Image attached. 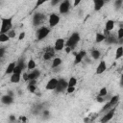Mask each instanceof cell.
<instances>
[{
  "mask_svg": "<svg viewBox=\"0 0 123 123\" xmlns=\"http://www.w3.org/2000/svg\"><path fill=\"white\" fill-rule=\"evenodd\" d=\"M51 32V29L47 26H41L39 27L37 32H36V38L37 41H41L43 40L44 38H46L48 37V35L50 34Z\"/></svg>",
  "mask_w": 123,
  "mask_h": 123,
  "instance_id": "cell-5",
  "label": "cell"
},
{
  "mask_svg": "<svg viewBox=\"0 0 123 123\" xmlns=\"http://www.w3.org/2000/svg\"><path fill=\"white\" fill-rule=\"evenodd\" d=\"M7 94H8V95H10V96L14 97V94H15V93H14L12 90H8V91H7Z\"/></svg>",
  "mask_w": 123,
  "mask_h": 123,
  "instance_id": "cell-45",
  "label": "cell"
},
{
  "mask_svg": "<svg viewBox=\"0 0 123 123\" xmlns=\"http://www.w3.org/2000/svg\"><path fill=\"white\" fill-rule=\"evenodd\" d=\"M122 5H123V0H115L114 3H113L114 10L115 11H119L122 8Z\"/></svg>",
  "mask_w": 123,
  "mask_h": 123,
  "instance_id": "cell-33",
  "label": "cell"
},
{
  "mask_svg": "<svg viewBox=\"0 0 123 123\" xmlns=\"http://www.w3.org/2000/svg\"><path fill=\"white\" fill-rule=\"evenodd\" d=\"M9 123H17V117L14 114H10L8 117Z\"/></svg>",
  "mask_w": 123,
  "mask_h": 123,
  "instance_id": "cell-35",
  "label": "cell"
},
{
  "mask_svg": "<svg viewBox=\"0 0 123 123\" xmlns=\"http://www.w3.org/2000/svg\"><path fill=\"white\" fill-rule=\"evenodd\" d=\"M41 72L39 69H34L32 71H29L28 72V81H31V80H37L40 76Z\"/></svg>",
  "mask_w": 123,
  "mask_h": 123,
  "instance_id": "cell-18",
  "label": "cell"
},
{
  "mask_svg": "<svg viewBox=\"0 0 123 123\" xmlns=\"http://www.w3.org/2000/svg\"><path fill=\"white\" fill-rule=\"evenodd\" d=\"M46 19V15L43 13V12H36L33 16H32V23H33V26L35 27H41V25L44 23Z\"/></svg>",
  "mask_w": 123,
  "mask_h": 123,
  "instance_id": "cell-4",
  "label": "cell"
},
{
  "mask_svg": "<svg viewBox=\"0 0 123 123\" xmlns=\"http://www.w3.org/2000/svg\"><path fill=\"white\" fill-rule=\"evenodd\" d=\"M105 38H106V37L103 35V33H96L95 34V41H96V43H100V42L105 41Z\"/></svg>",
  "mask_w": 123,
  "mask_h": 123,
  "instance_id": "cell-31",
  "label": "cell"
},
{
  "mask_svg": "<svg viewBox=\"0 0 123 123\" xmlns=\"http://www.w3.org/2000/svg\"><path fill=\"white\" fill-rule=\"evenodd\" d=\"M17 123H27V116L25 115H20L17 118Z\"/></svg>",
  "mask_w": 123,
  "mask_h": 123,
  "instance_id": "cell-39",
  "label": "cell"
},
{
  "mask_svg": "<svg viewBox=\"0 0 123 123\" xmlns=\"http://www.w3.org/2000/svg\"><path fill=\"white\" fill-rule=\"evenodd\" d=\"M123 57V46L119 45L115 50V60H119Z\"/></svg>",
  "mask_w": 123,
  "mask_h": 123,
  "instance_id": "cell-28",
  "label": "cell"
},
{
  "mask_svg": "<svg viewBox=\"0 0 123 123\" xmlns=\"http://www.w3.org/2000/svg\"><path fill=\"white\" fill-rule=\"evenodd\" d=\"M113 28H114V21L112 19H108L105 23V30L111 32L113 30Z\"/></svg>",
  "mask_w": 123,
  "mask_h": 123,
  "instance_id": "cell-23",
  "label": "cell"
},
{
  "mask_svg": "<svg viewBox=\"0 0 123 123\" xmlns=\"http://www.w3.org/2000/svg\"><path fill=\"white\" fill-rule=\"evenodd\" d=\"M57 85H58V79L53 77L51 78L45 85V89L46 90H51V91H54L57 87Z\"/></svg>",
  "mask_w": 123,
  "mask_h": 123,
  "instance_id": "cell-14",
  "label": "cell"
},
{
  "mask_svg": "<svg viewBox=\"0 0 123 123\" xmlns=\"http://www.w3.org/2000/svg\"><path fill=\"white\" fill-rule=\"evenodd\" d=\"M64 50H65V52H66L67 54H68V53H70V52L72 51V50H71L69 47H64Z\"/></svg>",
  "mask_w": 123,
  "mask_h": 123,
  "instance_id": "cell-47",
  "label": "cell"
},
{
  "mask_svg": "<svg viewBox=\"0 0 123 123\" xmlns=\"http://www.w3.org/2000/svg\"><path fill=\"white\" fill-rule=\"evenodd\" d=\"M23 80L28 82V72H23Z\"/></svg>",
  "mask_w": 123,
  "mask_h": 123,
  "instance_id": "cell-44",
  "label": "cell"
},
{
  "mask_svg": "<svg viewBox=\"0 0 123 123\" xmlns=\"http://www.w3.org/2000/svg\"><path fill=\"white\" fill-rule=\"evenodd\" d=\"M21 80V74H16V73H12L10 77V82L12 84H17L19 83Z\"/></svg>",
  "mask_w": 123,
  "mask_h": 123,
  "instance_id": "cell-26",
  "label": "cell"
},
{
  "mask_svg": "<svg viewBox=\"0 0 123 123\" xmlns=\"http://www.w3.org/2000/svg\"><path fill=\"white\" fill-rule=\"evenodd\" d=\"M43 3H44V1H41V2H37V5L35 6V9H37V8L38 6H40V5H42Z\"/></svg>",
  "mask_w": 123,
  "mask_h": 123,
  "instance_id": "cell-46",
  "label": "cell"
},
{
  "mask_svg": "<svg viewBox=\"0 0 123 123\" xmlns=\"http://www.w3.org/2000/svg\"><path fill=\"white\" fill-rule=\"evenodd\" d=\"M47 109L46 107V103H37L35 104L32 108H31V111L30 112L33 114V115H40L42 111Z\"/></svg>",
  "mask_w": 123,
  "mask_h": 123,
  "instance_id": "cell-8",
  "label": "cell"
},
{
  "mask_svg": "<svg viewBox=\"0 0 123 123\" xmlns=\"http://www.w3.org/2000/svg\"><path fill=\"white\" fill-rule=\"evenodd\" d=\"M60 20H61V17H60V14L59 13H56V12H51L49 14V17H48V23H49V28H54L56 27L59 23H60Z\"/></svg>",
  "mask_w": 123,
  "mask_h": 123,
  "instance_id": "cell-9",
  "label": "cell"
},
{
  "mask_svg": "<svg viewBox=\"0 0 123 123\" xmlns=\"http://www.w3.org/2000/svg\"><path fill=\"white\" fill-rule=\"evenodd\" d=\"M13 15L9 17H0V34H7L12 29Z\"/></svg>",
  "mask_w": 123,
  "mask_h": 123,
  "instance_id": "cell-1",
  "label": "cell"
},
{
  "mask_svg": "<svg viewBox=\"0 0 123 123\" xmlns=\"http://www.w3.org/2000/svg\"><path fill=\"white\" fill-rule=\"evenodd\" d=\"M25 36H26V33L24 31H22L19 35H18V40H22L23 38H25Z\"/></svg>",
  "mask_w": 123,
  "mask_h": 123,
  "instance_id": "cell-41",
  "label": "cell"
},
{
  "mask_svg": "<svg viewBox=\"0 0 123 123\" xmlns=\"http://www.w3.org/2000/svg\"><path fill=\"white\" fill-rule=\"evenodd\" d=\"M15 65H16V62H9V64L6 67L5 74L6 75H12V72H13V70H14Z\"/></svg>",
  "mask_w": 123,
  "mask_h": 123,
  "instance_id": "cell-22",
  "label": "cell"
},
{
  "mask_svg": "<svg viewBox=\"0 0 123 123\" xmlns=\"http://www.w3.org/2000/svg\"><path fill=\"white\" fill-rule=\"evenodd\" d=\"M120 102V96L118 94H115V95H112L111 96V98L106 102V104L103 106L102 110L100 111V112H106L108 111L109 110L114 108V107H117L118 104Z\"/></svg>",
  "mask_w": 123,
  "mask_h": 123,
  "instance_id": "cell-2",
  "label": "cell"
},
{
  "mask_svg": "<svg viewBox=\"0 0 123 123\" xmlns=\"http://www.w3.org/2000/svg\"><path fill=\"white\" fill-rule=\"evenodd\" d=\"M55 53L56 51L53 47H47V49H45V51L42 54V59L44 61H51L55 58Z\"/></svg>",
  "mask_w": 123,
  "mask_h": 123,
  "instance_id": "cell-11",
  "label": "cell"
},
{
  "mask_svg": "<svg viewBox=\"0 0 123 123\" xmlns=\"http://www.w3.org/2000/svg\"><path fill=\"white\" fill-rule=\"evenodd\" d=\"M64 46H65V39L62 38V37H59L55 40L53 48H54L55 51H62V50L64 49Z\"/></svg>",
  "mask_w": 123,
  "mask_h": 123,
  "instance_id": "cell-12",
  "label": "cell"
},
{
  "mask_svg": "<svg viewBox=\"0 0 123 123\" xmlns=\"http://www.w3.org/2000/svg\"><path fill=\"white\" fill-rule=\"evenodd\" d=\"M37 80H31V81H28L27 90H28L30 93H34V94H37Z\"/></svg>",
  "mask_w": 123,
  "mask_h": 123,
  "instance_id": "cell-15",
  "label": "cell"
},
{
  "mask_svg": "<svg viewBox=\"0 0 123 123\" xmlns=\"http://www.w3.org/2000/svg\"><path fill=\"white\" fill-rule=\"evenodd\" d=\"M74 57H75V59H74V64H79L86 57V52L85 50H81V51H79L77 53H74Z\"/></svg>",
  "mask_w": 123,
  "mask_h": 123,
  "instance_id": "cell-13",
  "label": "cell"
},
{
  "mask_svg": "<svg viewBox=\"0 0 123 123\" xmlns=\"http://www.w3.org/2000/svg\"><path fill=\"white\" fill-rule=\"evenodd\" d=\"M2 4H3V2H2V1H0V6H1Z\"/></svg>",
  "mask_w": 123,
  "mask_h": 123,
  "instance_id": "cell-48",
  "label": "cell"
},
{
  "mask_svg": "<svg viewBox=\"0 0 123 123\" xmlns=\"http://www.w3.org/2000/svg\"><path fill=\"white\" fill-rule=\"evenodd\" d=\"M116 108L117 107H114V108L109 110L108 111H106L104 113V115L100 118V123H109L113 118V116L115 114V111H116Z\"/></svg>",
  "mask_w": 123,
  "mask_h": 123,
  "instance_id": "cell-7",
  "label": "cell"
},
{
  "mask_svg": "<svg viewBox=\"0 0 123 123\" xmlns=\"http://www.w3.org/2000/svg\"><path fill=\"white\" fill-rule=\"evenodd\" d=\"M36 67H37V63H36L35 60L30 59V60L27 62V63H26V69L29 70V71H32V70L36 69Z\"/></svg>",
  "mask_w": 123,
  "mask_h": 123,
  "instance_id": "cell-25",
  "label": "cell"
},
{
  "mask_svg": "<svg viewBox=\"0 0 123 123\" xmlns=\"http://www.w3.org/2000/svg\"><path fill=\"white\" fill-rule=\"evenodd\" d=\"M6 51H7V48L4 47V46H0V62L3 60V58L5 57V54H6Z\"/></svg>",
  "mask_w": 123,
  "mask_h": 123,
  "instance_id": "cell-36",
  "label": "cell"
},
{
  "mask_svg": "<svg viewBox=\"0 0 123 123\" xmlns=\"http://www.w3.org/2000/svg\"><path fill=\"white\" fill-rule=\"evenodd\" d=\"M62 63V60L59 57H55L53 60H52V62H51V68L52 69H56L58 67H60Z\"/></svg>",
  "mask_w": 123,
  "mask_h": 123,
  "instance_id": "cell-21",
  "label": "cell"
},
{
  "mask_svg": "<svg viewBox=\"0 0 123 123\" xmlns=\"http://www.w3.org/2000/svg\"><path fill=\"white\" fill-rule=\"evenodd\" d=\"M106 70H107V63H106V62H105L104 60H102V61H100V62L98 63V65H97V67H96V70H95V73H96V75H101V74H103Z\"/></svg>",
  "mask_w": 123,
  "mask_h": 123,
  "instance_id": "cell-17",
  "label": "cell"
},
{
  "mask_svg": "<svg viewBox=\"0 0 123 123\" xmlns=\"http://www.w3.org/2000/svg\"><path fill=\"white\" fill-rule=\"evenodd\" d=\"M7 35H8V37H9L10 39H11V38H14V37H16V31L13 30V29H12L11 31H9V32L7 33Z\"/></svg>",
  "mask_w": 123,
  "mask_h": 123,
  "instance_id": "cell-37",
  "label": "cell"
},
{
  "mask_svg": "<svg viewBox=\"0 0 123 123\" xmlns=\"http://www.w3.org/2000/svg\"><path fill=\"white\" fill-rule=\"evenodd\" d=\"M80 40H81V35H80V33L73 32L69 36V37L65 40V46L64 47H69L71 50H73L77 46V44L80 42Z\"/></svg>",
  "mask_w": 123,
  "mask_h": 123,
  "instance_id": "cell-3",
  "label": "cell"
},
{
  "mask_svg": "<svg viewBox=\"0 0 123 123\" xmlns=\"http://www.w3.org/2000/svg\"><path fill=\"white\" fill-rule=\"evenodd\" d=\"M116 37H117V39H118V40L123 39V28H122V27H120V28L118 29Z\"/></svg>",
  "mask_w": 123,
  "mask_h": 123,
  "instance_id": "cell-38",
  "label": "cell"
},
{
  "mask_svg": "<svg viewBox=\"0 0 123 123\" xmlns=\"http://www.w3.org/2000/svg\"><path fill=\"white\" fill-rule=\"evenodd\" d=\"M0 102H1L3 105L10 106V105H12V104L14 102V97L10 96V95H8V94L6 93V94H4V95L1 96V98H0Z\"/></svg>",
  "mask_w": 123,
  "mask_h": 123,
  "instance_id": "cell-16",
  "label": "cell"
},
{
  "mask_svg": "<svg viewBox=\"0 0 123 123\" xmlns=\"http://www.w3.org/2000/svg\"><path fill=\"white\" fill-rule=\"evenodd\" d=\"M66 88H67V81L63 78L58 79V85L54 91H56V93H62V92L65 91Z\"/></svg>",
  "mask_w": 123,
  "mask_h": 123,
  "instance_id": "cell-10",
  "label": "cell"
},
{
  "mask_svg": "<svg viewBox=\"0 0 123 123\" xmlns=\"http://www.w3.org/2000/svg\"><path fill=\"white\" fill-rule=\"evenodd\" d=\"M105 41L107 44H119V40L117 39V37L112 34H110V36H108L105 38Z\"/></svg>",
  "mask_w": 123,
  "mask_h": 123,
  "instance_id": "cell-19",
  "label": "cell"
},
{
  "mask_svg": "<svg viewBox=\"0 0 123 123\" xmlns=\"http://www.w3.org/2000/svg\"><path fill=\"white\" fill-rule=\"evenodd\" d=\"M105 1L104 0H93V9L95 12H99L105 5Z\"/></svg>",
  "mask_w": 123,
  "mask_h": 123,
  "instance_id": "cell-20",
  "label": "cell"
},
{
  "mask_svg": "<svg viewBox=\"0 0 123 123\" xmlns=\"http://www.w3.org/2000/svg\"><path fill=\"white\" fill-rule=\"evenodd\" d=\"M9 40H10V38L7 34H0V43H5Z\"/></svg>",
  "mask_w": 123,
  "mask_h": 123,
  "instance_id": "cell-34",
  "label": "cell"
},
{
  "mask_svg": "<svg viewBox=\"0 0 123 123\" xmlns=\"http://www.w3.org/2000/svg\"><path fill=\"white\" fill-rule=\"evenodd\" d=\"M75 88H76V87H67V88L65 89V91H66V93L70 94V93H73V92L75 91Z\"/></svg>",
  "mask_w": 123,
  "mask_h": 123,
  "instance_id": "cell-42",
  "label": "cell"
},
{
  "mask_svg": "<svg viewBox=\"0 0 123 123\" xmlns=\"http://www.w3.org/2000/svg\"><path fill=\"white\" fill-rule=\"evenodd\" d=\"M40 116H41V118H42L43 120H48V119L51 117V112H50V111H49L48 109H45V110L42 111Z\"/></svg>",
  "mask_w": 123,
  "mask_h": 123,
  "instance_id": "cell-30",
  "label": "cell"
},
{
  "mask_svg": "<svg viewBox=\"0 0 123 123\" xmlns=\"http://www.w3.org/2000/svg\"><path fill=\"white\" fill-rule=\"evenodd\" d=\"M80 3H81V0H75L74 2H72V8H76Z\"/></svg>",
  "mask_w": 123,
  "mask_h": 123,
  "instance_id": "cell-43",
  "label": "cell"
},
{
  "mask_svg": "<svg viewBox=\"0 0 123 123\" xmlns=\"http://www.w3.org/2000/svg\"><path fill=\"white\" fill-rule=\"evenodd\" d=\"M108 88L106 87V86H103V87H101L100 88V90L98 91V96H100V97H106V96H108Z\"/></svg>",
  "mask_w": 123,
  "mask_h": 123,
  "instance_id": "cell-32",
  "label": "cell"
},
{
  "mask_svg": "<svg viewBox=\"0 0 123 123\" xmlns=\"http://www.w3.org/2000/svg\"><path fill=\"white\" fill-rule=\"evenodd\" d=\"M101 55H102L101 54V51L98 50V49H96V48H93L90 51V56H91V58L93 60H99L100 57H101Z\"/></svg>",
  "mask_w": 123,
  "mask_h": 123,
  "instance_id": "cell-24",
  "label": "cell"
},
{
  "mask_svg": "<svg viewBox=\"0 0 123 123\" xmlns=\"http://www.w3.org/2000/svg\"><path fill=\"white\" fill-rule=\"evenodd\" d=\"M77 83H78L77 79L74 76H71L69 78V80L67 81V87H76Z\"/></svg>",
  "mask_w": 123,
  "mask_h": 123,
  "instance_id": "cell-27",
  "label": "cell"
},
{
  "mask_svg": "<svg viewBox=\"0 0 123 123\" xmlns=\"http://www.w3.org/2000/svg\"><path fill=\"white\" fill-rule=\"evenodd\" d=\"M72 9V1L70 0H63L61 1L59 5V13L60 14H66Z\"/></svg>",
  "mask_w": 123,
  "mask_h": 123,
  "instance_id": "cell-6",
  "label": "cell"
},
{
  "mask_svg": "<svg viewBox=\"0 0 123 123\" xmlns=\"http://www.w3.org/2000/svg\"><path fill=\"white\" fill-rule=\"evenodd\" d=\"M60 3H61V0H52V1L50 2L51 6H53V7H55V6H57V5H60Z\"/></svg>",
  "mask_w": 123,
  "mask_h": 123,
  "instance_id": "cell-40",
  "label": "cell"
},
{
  "mask_svg": "<svg viewBox=\"0 0 123 123\" xmlns=\"http://www.w3.org/2000/svg\"><path fill=\"white\" fill-rule=\"evenodd\" d=\"M16 65L19 66L23 71L26 70V62H25V58L24 57H21L17 62H16Z\"/></svg>",
  "mask_w": 123,
  "mask_h": 123,
  "instance_id": "cell-29",
  "label": "cell"
}]
</instances>
